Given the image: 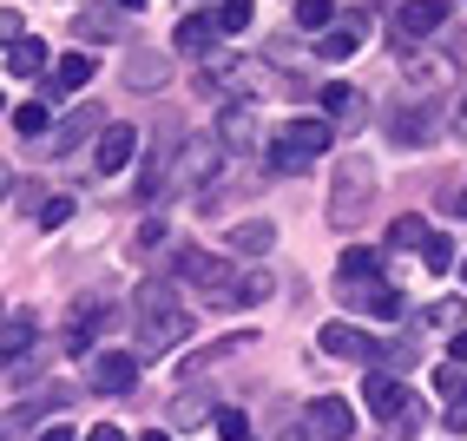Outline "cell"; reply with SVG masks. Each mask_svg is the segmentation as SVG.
Masks as SVG:
<instances>
[{
  "label": "cell",
  "mask_w": 467,
  "mask_h": 441,
  "mask_svg": "<svg viewBox=\"0 0 467 441\" xmlns=\"http://www.w3.org/2000/svg\"><path fill=\"white\" fill-rule=\"evenodd\" d=\"M461 317H467V297H441V303L428 310V323H434V330H448V323H461Z\"/></svg>",
  "instance_id": "cell-35"
},
{
  "label": "cell",
  "mask_w": 467,
  "mask_h": 441,
  "mask_svg": "<svg viewBox=\"0 0 467 441\" xmlns=\"http://www.w3.org/2000/svg\"><path fill=\"white\" fill-rule=\"evenodd\" d=\"M448 435H467V383L448 395Z\"/></svg>",
  "instance_id": "cell-37"
},
{
  "label": "cell",
  "mask_w": 467,
  "mask_h": 441,
  "mask_svg": "<svg viewBox=\"0 0 467 441\" xmlns=\"http://www.w3.org/2000/svg\"><path fill=\"white\" fill-rule=\"evenodd\" d=\"M217 435H224V441H251V415H244V408H217Z\"/></svg>",
  "instance_id": "cell-32"
},
{
  "label": "cell",
  "mask_w": 467,
  "mask_h": 441,
  "mask_svg": "<svg viewBox=\"0 0 467 441\" xmlns=\"http://www.w3.org/2000/svg\"><path fill=\"white\" fill-rule=\"evenodd\" d=\"M401 86H409V100H441V86H461L454 47H448V53H421V47H409V53H401Z\"/></svg>",
  "instance_id": "cell-5"
},
{
  "label": "cell",
  "mask_w": 467,
  "mask_h": 441,
  "mask_svg": "<svg viewBox=\"0 0 467 441\" xmlns=\"http://www.w3.org/2000/svg\"><path fill=\"white\" fill-rule=\"evenodd\" d=\"M251 0H224V7H217V20H224V34H244V26H251Z\"/></svg>",
  "instance_id": "cell-34"
},
{
  "label": "cell",
  "mask_w": 467,
  "mask_h": 441,
  "mask_svg": "<svg viewBox=\"0 0 467 441\" xmlns=\"http://www.w3.org/2000/svg\"><path fill=\"white\" fill-rule=\"evenodd\" d=\"M40 441H73V428H47V435H40Z\"/></svg>",
  "instance_id": "cell-44"
},
{
  "label": "cell",
  "mask_w": 467,
  "mask_h": 441,
  "mask_svg": "<svg viewBox=\"0 0 467 441\" xmlns=\"http://www.w3.org/2000/svg\"><path fill=\"white\" fill-rule=\"evenodd\" d=\"M26 342H34V317H7V362H20Z\"/></svg>",
  "instance_id": "cell-33"
},
{
  "label": "cell",
  "mask_w": 467,
  "mask_h": 441,
  "mask_svg": "<svg viewBox=\"0 0 467 441\" xmlns=\"http://www.w3.org/2000/svg\"><path fill=\"white\" fill-rule=\"evenodd\" d=\"M73 34H86V40H119V20H112L106 7H86V14H79V26H73Z\"/></svg>",
  "instance_id": "cell-30"
},
{
  "label": "cell",
  "mask_w": 467,
  "mask_h": 441,
  "mask_svg": "<svg viewBox=\"0 0 467 441\" xmlns=\"http://www.w3.org/2000/svg\"><path fill=\"white\" fill-rule=\"evenodd\" d=\"M92 389L99 395H132L139 389V356L132 350H92Z\"/></svg>",
  "instance_id": "cell-11"
},
{
  "label": "cell",
  "mask_w": 467,
  "mask_h": 441,
  "mask_svg": "<svg viewBox=\"0 0 467 441\" xmlns=\"http://www.w3.org/2000/svg\"><path fill=\"white\" fill-rule=\"evenodd\" d=\"M217 34H224V20H217V14H184V20L171 26V47H178V53H211Z\"/></svg>",
  "instance_id": "cell-18"
},
{
  "label": "cell",
  "mask_w": 467,
  "mask_h": 441,
  "mask_svg": "<svg viewBox=\"0 0 467 441\" xmlns=\"http://www.w3.org/2000/svg\"><path fill=\"white\" fill-rule=\"evenodd\" d=\"M454 264H461V257H454V237H434V231H428V244H421V270H428V277H448Z\"/></svg>",
  "instance_id": "cell-25"
},
{
  "label": "cell",
  "mask_w": 467,
  "mask_h": 441,
  "mask_svg": "<svg viewBox=\"0 0 467 441\" xmlns=\"http://www.w3.org/2000/svg\"><path fill=\"white\" fill-rule=\"evenodd\" d=\"M132 159H139V132H132V125H99V145H92V172H99V178H119Z\"/></svg>",
  "instance_id": "cell-12"
},
{
  "label": "cell",
  "mask_w": 467,
  "mask_h": 441,
  "mask_svg": "<svg viewBox=\"0 0 467 441\" xmlns=\"http://www.w3.org/2000/svg\"><path fill=\"white\" fill-rule=\"evenodd\" d=\"M67 217H73V198H47V205H40V225H47V231H59Z\"/></svg>",
  "instance_id": "cell-38"
},
{
  "label": "cell",
  "mask_w": 467,
  "mask_h": 441,
  "mask_svg": "<svg viewBox=\"0 0 467 441\" xmlns=\"http://www.w3.org/2000/svg\"><path fill=\"white\" fill-rule=\"evenodd\" d=\"M198 415H204L198 395H178V402H171V422H198Z\"/></svg>",
  "instance_id": "cell-39"
},
{
  "label": "cell",
  "mask_w": 467,
  "mask_h": 441,
  "mask_svg": "<svg viewBox=\"0 0 467 441\" xmlns=\"http://www.w3.org/2000/svg\"><path fill=\"white\" fill-rule=\"evenodd\" d=\"M7 192H14V205H34L40 184H34V178H7Z\"/></svg>",
  "instance_id": "cell-40"
},
{
  "label": "cell",
  "mask_w": 467,
  "mask_h": 441,
  "mask_svg": "<svg viewBox=\"0 0 467 441\" xmlns=\"http://www.w3.org/2000/svg\"><path fill=\"white\" fill-rule=\"evenodd\" d=\"M126 86H132V92H165V86H171V59L151 53V47H132V53H126Z\"/></svg>",
  "instance_id": "cell-15"
},
{
  "label": "cell",
  "mask_w": 467,
  "mask_h": 441,
  "mask_svg": "<svg viewBox=\"0 0 467 441\" xmlns=\"http://www.w3.org/2000/svg\"><path fill=\"white\" fill-rule=\"evenodd\" d=\"M86 441H126V435H119V428H112V422H99V428H92V435H86Z\"/></svg>",
  "instance_id": "cell-42"
},
{
  "label": "cell",
  "mask_w": 467,
  "mask_h": 441,
  "mask_svg": "<svg viewBox=\"0 0 467 441\" xmlns=\"http://www.w3.org/2000/svg\"><path fill=\"white\" fill-rule=\"evenodd\" d=\"M454 132L467 139V86H461V106H454Z\"/></svg>",
  "instance_id": "cell-43"
},
{
  "label": "cell",
  "mask_w": 467,
  "mask_h": 441,
  "mask_svg": "<svg viewBox=\"0 0 467 441\" xmlns=\"http://www.w3.org/2000/svg\"><path fill=\"white\" fill-rule=\"evenodd\" d=\"M448 356H454V362H467V330H454V342H448Z\"/></svg>",
  "instance_id": "cell-41"
},
{
  "label": "cell",
  "mask_w": 467,
  "mask_h": 441,
  "mask_svg": "<svg viewBox=\"0 0 467 441\" xmlns=\"http://www.w3.org/2000/svg\"><path fill=\"white\" fill-rule=\"evenodd\" d=\"M7 73H14V79H34V73H47V40H34V34L7 40Z\"/></svg>",
  "instance_id": "cell-23"
},
{
  "label": "cell",
  "mask_w": 467,
  "mask_h": 441,
  "mask_svg": "<svg viewBox=\"0 0 467 441\" xmlns=\"http://www.w3.org/2000/svg\"><path fill=\"white\" fill-rule=\"evenodd\" d=\"M317 350H323V356H336V362H368V356H376V342H368L356 323H323Z\"/></svg>",
  "instance_id": "cell-16"
},
{
  "label": "cell",
  "mask_w": 467,
  "mask_h": 441,
  "mask_svg": "<svg viewBox=\"0 0 467 441\" xmlns=\"http://www.w3.org/2000/svg\"><path fill=\"white\" fill-rule=\"evenodd\" d=\"M461 283H467V257H461Z\"/></svg>",
  "instance_id": "cell-48"
},
{
  "label": "cell",
  "mask_w": 467,
  "mask_h": 441,
  "mask_svg": "<svg viewBox=\"0 0 467 441\" xmlns=\"http://www.w3.org/2000/svg\"><path fill=\"white\" fill-rule=\"evenodd\" d=\"M362 402L376 408V422H382V428H389V422H401V415H409V408H415V395L401 389V383H395L389 369H368V383H362Z\"/></svg>",
  "instance_id": "cell-13"
},
{
  "label": "cell",
  "mask_w": 467,
  "mask_h": 441,
  "mask_svg": "<svg viewBox=\"0 0 467 441\" xmlns=\"http://www.w3.org/2000/svg\"><path fill=\"white\" fill-rule=\"evenodd\" d=\"M270 297H276V277L270 270H251V277L237 283V303H270Z\"/></svg>",
  "instance_id": "cell-31"
},
{
  "label": "cell",
  "mask_w": 467,
  "mask_h": 441,
  "mask_svg": "<svg viewBox=\"0 0 467 441\" xmlns=\"http://www.w3.org/2000/svg\"><path fill=\"white\" fill-rule=\"evenodd\" d=\"M434 132H441L434 100H395V106H389V139H395V145L421 152V145H434Z\"/></svg>",
  "instance_id": "cell-9"
},
{
  "label": "cell",
  "mask_w": 467,
  "mask_h": 441,
  "mask_svg": "<svg viewBox=\"0 0 467 441\" xmlns=\"http://www.w3.org/2000/svg\"><path fill=\"white\" fill-rule=\"evenodd\" d=\"M270 250H276V225H270V217H251V225H237L231 231V257H270Z\"/></svg>",
  "instance_id": "cell-21"
},
{
  "label": "cell",
  "mask_w": 467,
  "mask_h": 441,
  "mask_svg": "<svg viewBox=\"0 0 467 441\" xmlns=\"http://www.w3.org/2000/svg\"><path fill=\"white\" fill-rule=\"evenodd\" d=\"M336 277H382V257H376V250H342V264H336Z\"/></svg>",
  "instance_id": "cell-29"
},
{
  "label": "cell",
  "mask_w": 467,
  "mask_h": 441,
  "mask_svg": "<svg viewBox=\"0 0 467 441\" xmlns=\"http://www.w3.org/2000/svg\"><path fill=\"white\" fill-rule=\"evenodd\" d=\"M362 40H368V20L362 14H336V26L317 40V53L323 59H349V53H362Z\"/></svg>",
  "instance_id": "cell-17"
},
{
  "label": "cell",
  "mask_w": 467,
  "mask_h": 441,
  "mask_svg": "<svg viewBox=\"0 0 467 441\" xmlns=\"http://www.w3.org/2000/svg\"><path fill=\"white\" fill-rule=\"evenodd\" d=\"M323 112L342 125V132H356V125H362V112H368V100H362V86L336 79V86H323Z\"/></svg>",
  "instance_id": "cell-19"
},
{
  "label": "cell",
  "mask_w": 467,
  "mask_h": 441,
  "mask_svg": "<svg viewBox=\"0 0 467 441\" xmlns=\"http://www.w3.org/2000/svg\"><path fill=\"white\" fill-rule=\"evenodd\" d=\"M224 139L217 132H204V139H184V152H178V178H171V192H204V184L224 172Z\"/></svg>",
  "instance_id": "cell-7"
},
{
  "label": "cell",
  "mask_w": 467,
  "mask_h": 441,
  "mask_svg": "<svg viewBox=\"0 0 467 441\" xmlns=\"http://www.w3.org/2000/svg\"><path fill=\"white\" fill-rule=\"evenodd\" d=\"M257 132H264V112H257L251 100H237V106L217 112V139H224L231 152H251V145H257Z\"/></svg>",
  "instance_id": "cell-14"
},
{
  "label": "cell",
  "mask_w": 467,
  "mask_h": 441,
  "mask_svg": "<svg viewBox=\"0 0 467 441\" xmlns=\"http://www.w3.org/2000/svg\"><path fill=\"white\" fill-rule=\"evenodd\" d=\"M441 26H454V7H448V0H401V7H395V47L401 53H409V47H421L428 34H441Z\"/></svg>",
  "instance_id": "cell-8"
},
{
  "label": "cell",
  "mask_w": 467,
  "mask_h": 441,
  "mask_svg": "<svg viewBox=\"0 0 467 441\" xmlns=\"http://www.w3.org/2000/svg\"><path fill=\"white\" fill-rule=\"evenodd\" d=\"M296 26L303 34H329L336 26V0H296Z\"/></svg>",
  "instance_id": "cell-26"
},
{
  "label": "cell",
  "mask_w": 467,
  "mask_h": 441,
  "mask_svg": "<svg viewBox=\"0 0 467 441\" xmlns=\"http://www.w3.org/2000/svg\"><path fill=\"white\" fill-rule=\"evenodd\" d=\"M79 86H92V53H67V59H53V73H47V92H79Z\"/></svg>",
  "instance_id": "cell-22"
},
{
  "label": "cell",
  "mask_w": 467,
  "mask_h": 441,
  "mask_svg": "<svg viewBox=\"0 0 467 441\" xmlns=\"http://www.w3.org/2000/svg\"><path fill=\"white\" fill-rule=\"evenodd\" d=\"M356 435V408L342 395H317L303 408V441H349Z\"/></svg>",
  "instance_id": "cell-10"
},
{
  "label": "cell",
  "mask_w": 467,
  "mask_h": 441,
  "mask_svg": "<svg viewBox=\"0 0 467 441\" xmlns=\"http://www.w3.org/2000/svg\"><path fill=\"white\" fill-rule=\"evenodd\" d=\"M171 277L178 283H198L211 303H237V270L224 257H211V250H198V244H184L178 257H171Z\"/></svg>",
  "instance_id": "cell-4"
},
{
  "label": "cell",
  "mask_w": 467,
  "mask_h": 441,
  "mask_svg": "<svg viewBox=\"0 0 467 441\" xmlns=\"http://www.w3.org/2000/svg\"><path fill=\"white\" fill-rule=\"evenodd\" d=\"M132 317H139V350L145 356H165V350H178V342L198 330V317L184 310V297H171L165 283H145L139 303H132Z\"/></svg>",
  "instance_id": "cell-1"
},
{
  "label": "cell",
  "mask_w": 467,
  "mask_h": 441,
  "mask_svg": "<svg viewBox=\"0 0 467 441\" xmlns=\"http://www.w3.org/2000/svg\"><path fill=\"white\" fill-rule=\"evenodd\" d=\"M454 211H461V217H467V184H461V198H454Z\"/></svg>",
  "instance_id": "cell-47"
},
{
  "label": "cell",
  "mask_w": 467,
  "mask_h": 441,
  "mask_svg": "<svg viewBox=\"0 0 467 441\" xmlns=\"http://www.w3.org/2000/svg\"><path fill=\"white\" fill-rule=\"evenodd\" d=\"M92 125H99V112H92V106H79L73 119H59V125H53V132L40 139V152H47V159H59V152H73V145H79V139L92 132Z\"/></svg>",
  "instance_id": "cell-20"
},
{
  "label": "cell",
  "mask_w": 467,
  "mask_h": 441,
  "mask_svg": "<svg viewBox=\"0 0 467 441\" xmlns=\"http://www.w3.org/2000/svg\"><path fill=\"white\" fill-rule=\"evenodd\" d=\"M159 244H165V217H145V225H139V244H132V250H139V257H151Z\"/></svg>",
  "instance_id": "cell-36"
},
{
  "label": "cell",
  "mask_w": 467,
  "mask_h": 441,
  "mask_svg": "<svg viewBox=\"0 0 467 441\" xmlns=\"http://www.w3.org/2000/svg\"><path fill=\"white\" fill-rule=\"evenodd\" d=\"M336 297H342V310H356V317L401 323V290H389L382 277H336Z\"/></svg>",
  "instance_id": "cell-6"
},
{
  "label": "cell",
  "mask_w": 467,
  "mask_h": 441,
  "mask_svg": "<svg viewBox=\"0 0 467 441\" xmlns=\"http://www.w3.org/2000/svg\"><path fill=\"white\" fill-rule=\"evenodd\" d=\"M139 441H171V435H165V428H145V435H139Z\"/></svg>",
  "instance_id": "cell-45"
},
{
  "label": "cell",
  "mask_w": 467,
  "mask_h": 441,
  "mask_svg": "<svg viewBox=\"0 0 467 441\" xmlns=\"http://www.w3.org/2000/svg\"><path fill=\"white\" fill-rule=\"evenodd\" d=\"M342 132V125L323 112V119H290L284 132H276V145H270V172H309V159H323L329 152V139Z\"/></svg>",
  "instance_id": "cell-3"
},
{
  "label": "cell",
  "mask_w": 467,
  "mask_h": 441,
  "mask_svg": "<svg viewBox=\"0 0 467 441\" xmlns=\"http://www.w3.org/2000/svg\"><path fill=\"white\" fill-rule=\"evenodd\" d=\"M368 205H376V159L349 152L329 178V225H362Z\"/></svg>",
  "instance_id": "cell-2"
},
{
  "label": "cell",
  "mask_w": 467,
  "mask_h": 441,
  "mask_svg": "<svg viewBox=\"0 0 467 441\" xmlns=\"http://www.w3.org/2000/svg\"><path fill=\"white\" fill-rule=\"evenodd\" d=\"M112 7H132V14H145V0H112Z\"/></svg>",
  "instance_id": "cell-46"
},
{
  "label": "cell",
  "mask_w": 467,
  "mask_h": 441,
  "mask_svg": "<svg viewBox=\"0 0 467 441\" xmlns=\"http://www.w3.org/2000/svg\"><path fill=\"white\" fill-rule=\"evenodd\" d=\"M14 132H20V139H47V132H53L47 106H34V100H26V106H14Z\"/></svg>",
  "instance_id": "cell-28"
},
{
  "label": "cell",
  "mask_w": 467,
  "mask_h": 441,
  "mask_svg": "<svg viewBox=\"0 0 467 441\" xmlns=\"http://www.w3.org/2000/svg\"><path fill=\"white\" fill-rule=\"evenodd\" d=\"M251 342H257V336H224V342H211L204 356H184V362H178V375H198V369H217V362H231L237 350H251Z\"/></svg>",
  "instance_id": "cell-24"
},
{
  "label": "cell",
  "mask_w": 467,
  "mask_h": 441,
  "mask_svg": "<svg viewBox=\"0 0 467 441\" xmlns=\"http://www.w3.org/2000/svg\"><path fill=\"white\" fill-rule=\"evenodd\" d=\"M428 244V225H421V217L409 211V217H395V225H389V250H421Z\"/></svg>",
  "instance_id": "cell-27"
}]
</instances>
